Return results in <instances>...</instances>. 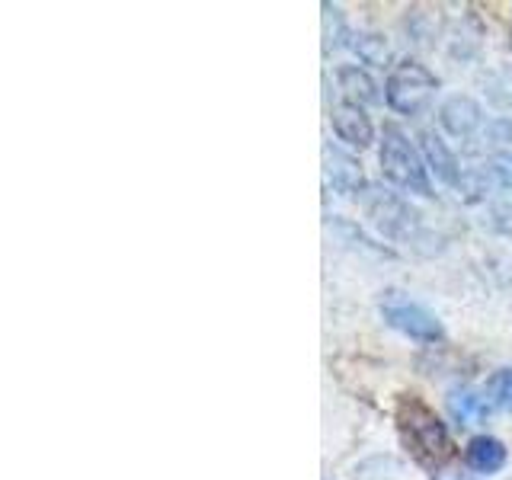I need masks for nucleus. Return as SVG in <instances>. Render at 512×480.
Wrapping results in <instances>:
<instances>
[{
    "label": "nucleus",
    "instance_id": "nucleus-1",
    "mask_svg": "<svg viewBox=\"0 0 512 480\" xmlns=\"http://www.w3.org/2000/svg\"><path fill=\"white\" fill-rule=\"evenodd\" d=\"M397 426L404 445L420 458L423 464H442L455 455L452 439H448L445 423L436 416V410H429L420 397L404 394L397 404Z\"/></svg>",
    "mask_w": 512,
    "mask_h": 480
},
{
    "label": "nucleus",
    "instance_id": "nucleus-2",
    "mask_svg": "<svg viewBox=\"0 0 512 480\" xmlns=\"http://www.w3.org/2000/svg\"><path fill=\"white\" fill-rule=\"evenodd\" d=\"M381 173L391 186L416 192V196L429 199L432 196V180H429V167L426 160L416 154V148L407 141V135L400 132L397 125L384 128L381 138Z\"/></svg>",
    "mask_w": 512,
    "mask_h": 480
},
{
    "label": "nucleus",
    "instance_id": "nucleus-3",
    "mask_svg": "<svg viewBox=\"0 0 512 480\" xmlns=\"http://www.w3.org/2000/svg\"><path fill=\"white\" fill-rule=\"evenodd\" d=\"M439 80L429 68L416 61H404L397 64L388 77V87H384V100L394 112L400 116H416V112H423L432 100V93H436Z\"/></svg>",
    "mask_w": 512,
    "mask_h": 480
},
{
    "label": "nucleus",
    "instance_id": "nucleus-4",
    "mask_svg": "<svg viewBox=\"0 0 512 480\" xmlns=\"http://www.w3.org/2000/svg\"><path fill=\"white\" fill-rule=\"evenodd\" d=\"M381 314L394 330L413 336V340H423V343L442 340L439 317L432 311H426L423 304H413V301H404V298H391V301L381 304Z\"/></svg>",
    "mask_w": 512,
    "mask_h": 480
},
{
    "label": "nucleus",
    "instance_id": "nucleus-5",
    "mask_svg": "<svg viewBox=\"0 0 512 480\" xmlns=\"http://www.w3.org/2000/svg\"><path fill=\"white\" fill-rule=\"evenodd\" d=\"M368 192H372V196L365 199L368 218H372L388 237H407L420 228V215H416L404 199L391 196V192H375V189H368Z\"/></svg>",
    "mask_w": 512,
    "mask_h": 480
},
{
    "label": "nucleus",
    "instance_id": "nucleus-6",
    "mask_svg": "<svg viewBox=\"0 0 512 480\" xmlns=\"http://www.w3.org/2000/svg\"><path fill=\"white\" fill-rule=\"evenodd\" d=\"M330 125L340 141L352 144V148H368L375 138V128H372V119L365 116V109L352 100H343L330 109Z\"/></svg>",
    "mask_w": 512,
    "mask_h": 480
},
{
    "label": "nucleus",
    "instance_id": "nucleus-7",
    "mask_svg": "<svg viewBox=\"0 0 512 480\" xmlns=\"http://www.w3.org/2000/svg\"><path fill=\"white\" fill-rule=\"evenodd\" d=\"M439 122L448 135L455 138H468L474 135L480 122H484V116H480V106L474 100H468V96H452V100H445L442 109H439Z\"/></svg>",
    "mask_w": 512,
    "mask_h": 480
},
{
    "label": "nucleus",
    "instance_id": "nucleus-8",
    "mask_svg": "<svg viewBox=\"0 0 512 480\" xmlns=\"http://www.w3.org/2000/svg\"><path fill=\"white\" fill-rule=\"evenodd\" d=\"M420 144H423V154H426V167L436 173L442 183L458 186L461 183V167H458V157L452 154V148H448V144L436 132H423Z\"/></svg>",
    "mask_w": 512,
    "mask_h": 480
},
{
    "label": "nucleus",
    "instance_id": "nucleus-9",
    "mask_svg": "<svg viewBox=\"0 0 512 480\" xmlns=\"http://www.w3.org/2000/svg\"><path fill=\"white\" fill-rule=\"evenodd\" d=\"M324 173H327V180L333 183V189H340V192H359L362 186V167L352 160L349 154L343 151H336V148H324Z\"/></svg>",
    "mask_w": 512,
    "mask_h": 480
},
{
    "label": "nucleus",
    "instance_id": "nucleus-10",
    "mask_svg": "<svg viewBox=\"0 0 512 480\" xmlns=\"http://www.w3.org/2000/svg\"><path fill=\"white\" fill-rule=\"evenodd\" d=\"M464 461L477 474H493L506 464V445L493 436H474L468 448H464Z\"/></svg>",
    "mask_w": 512,
    "mask_h": 480
},
{
    "label": "nucleus",
    "instance_id": "nucleus-11",
    "mask_svg": "<svg viewBox=\"0 0 512 480\" xmlns=\"http://www.w3.org/2000/svg\"><path fill=\"white\" fill-rule=\"evenodd\" d=\"M336 80L340 87L352 96V103H381V87L372 80V74L356 68V64H343L336 71Z\"/></svg>",
    "mask_w": 512,
    "mask_h": 480
},
{
    "label": "nucleus",
    "instance_id": "nucleus-12",
    "mask_svg": "<svg viewBox=\"0 0 512 480\" xmlns=\"http://www.w3.org/2000/svg\"><path fill=\"white\" fill-rule=\"evenodd\" d=\"M448 407H452L455 420H461V423H480V420H487V413L493 410L487 394L484 391L477 394L471 388H458L448 394Z\"/></svg>",
    "mask_w": 512,
    "mask_h": 480
},
{
    "label": "nucleus",
    "instance_id": "nucleus-13",
    "mask_svg": "<svg viewBox=\"0 0 512 480\" xmlns=\"http://www.w3.org/2000/svg\"><path fill=\"white\" fill-rule=\"evenodd\" d=\"M493 410H512V365L500 368L484 388Z\"/></svg>",
    "mask_w": 512,
    "mask_h": 480
},
{
    "label": "nucleus",
    "instance_id": "nucleus-14",
    "mask_svg": "<svg viewBox=\"0 0 512 480\" xmlns=\"http://www.w3.org/2000/svg\"><path fill=\"white\" fill-rule=\"evenodd\" d=\"M359 42H352V48L368 61V64H381V61H388V42H384L381 36H356Z\"/></svg>",
    "mask_w": 512,
    "mask_h": 480
},
{
    "label": "nucleus",
    "instance_id": "nucleus-15",
    "mask_svg": "<svg viewBox=\"0 0 512 480\" xmlns=\"http://www.w3.org/2000/svg\"><path fill=\"white\" fill-rule=\"evenodd\" d=\"M436 480H477V477L461 474V471H442V474H436Z\"/></svg>",
    "mask_w": 512,
    "mask_h": 480
}]
</instances>
